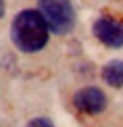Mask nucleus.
Listing matches in <instances>:
<instances>
[{"label":"nucleus","instance_id":"nucleus-1","mask_svg":"<svg viewBox=\"0 0 123 127\" xmlns=\"http://www.w3.org/2000/svg\"><path fill=\"white\" fill-rule=\"evenodd\" d=\"M48 35H50V27L40 8H25L15 15L10 25V40L19 52L23 54L40 52L48 44Z\"/></svg>","mask_w":123,"mask_h":127},{"label":"nucleus","instance_id":"nucleus-2","mask_svg":"<svg viewBox=\"0 0 123 127\" xmlns=\"http://www.w3.org/2000/svg\"><path fill=\"white\" fill-rule=\"evenodd\" d=\"M38 8L44 15L54 35H65L75 27V8L69 0H38Z\"/></svg>","mask_w":123,"mask_h":127},{"label":"nucleus","instance_id":"nucleus-3","mask_svg":"<svg viewBox=\"0 0 123 127\" xmlns=\"http://www.w3.org/2000/svg\"><path fill=\"white\" fill-rule=\"evenodd\" d=\"M92 31L100 44L109 48H123V23L113 17H98L92 25Z\"/></svg>","mask_w":123,"mask_h":127},{"label":"nucleus","instance_id":"nucleus-4","mask_svg":"<svg viewBox=\"0 0 123 127\" xmlns=\"http://www.w3.org/2000/svg\"><path fill=\"white\" fill-rule=\"evenodd\" d=\"M73 104L85 115H98L106 108V96L98 88H82L73 96Z\"/></svg>","mask_w":123,"mask_h":127},{"label":"nucleus","instance_id":"nucleus-5","mask_svg":"<svg viewBox=\"0 0 123 127\" xmlns=\"http://www.w3.org/2000/svg\"><path fill=\"white\" fill-rule=\"evenodd\" d=\"M102 79L111 88H123V61H111L102 67Z\"/></svg>","mask_w":123,"mask_h":127},{"label":"nucleus","instance_id":"nucleus-6","mask_svg":"<svg viewBox=\"0 0 123 127\" xmlns=\"http://www.w3.org/2000/svg\"><path fill=\"white\" fill-rule=\"evenodd\" d=\"M29 125H48V127H50V125H52V121H48V119H44V117H40V119H31V121H29Z\"/></svg>","mask_w":123,"mask_h":127},{"label":"nucleus","instance_id":"nucleus-7","mask_svg":"<svg viewBox=\"0 0 123 127\" xmlns=\"http://www.w3.org/2000/svg\"><path fill=\"white\" fill-rule=\"evenodd\" d=\"M4 17V0H0V19Z\"/></svg>","mask_w":123,"mask_h":127}]
</instances>
